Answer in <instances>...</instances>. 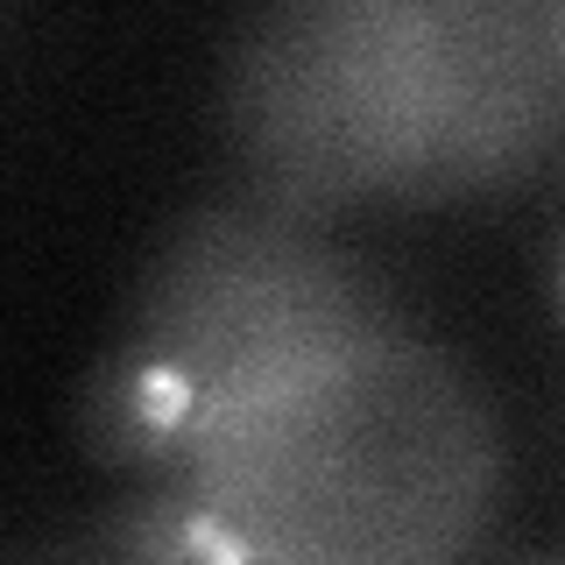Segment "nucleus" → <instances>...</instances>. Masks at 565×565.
<instances>
[{
    "label": "nucleus",
    "instance_id": "4",
    "mask_svg": "<svg viewBox=\"0 0 565 565\" xmlns=\"http://www.w3.org/2000/svg\"><path fill=\"white\" fill-rule=\"evenodd\" d=\"M565 141V0H431V128L411 205L523 184Z\"/></svg>",
    "mask_w": 565,
    "mask_h": 565
},
{
    "label": "nucleus",
    "instance_id": "3",
    "mask_svg": "<svg viewBox=\"0 0 565 565\" xmlns=\"http://www.w3.org/2000/svg\"><path fill=\"white\" fill-rule=\"evenodd\" d=\"M220 120L262 199L318 220L403 199L431 128V0H255Z\"/></svg>",
    "mask_w": 565,
    "mask_h": 565
},
{
    "label": "nucleus",
    "instance_id": "1",
    "mask_svg": "<svg viewBox=\"0 0 565 565\" xmlns=\"http://www.w3.org/2000/svg\"><path fill=\"white\" fill-rule=\"evenodd\" d=\"M156 473L163 552L431 565L488 530L502 438L446 347L388 326L220 403Z\"/></svg>",
    "mask_w": 565,
    "mask_h": 565
},
{
    "label": "nucleus",
    "instance_id": "2",
    "mask_svg": "<svg viewBox=\"0 0 565 565\" xmlns=\"http://www.w3.org/2000/svg\"><path fill=\"white\" fill-rule=\"evenodd\" d=\"M388 326H403V311L318 212L241 191L191 212L156 255L128 340L93 396V431L106 459L163 467L220 403Z\"/></svg>",
    "mask_w": 565,
    "mask_h": 565
}]
</instances>
